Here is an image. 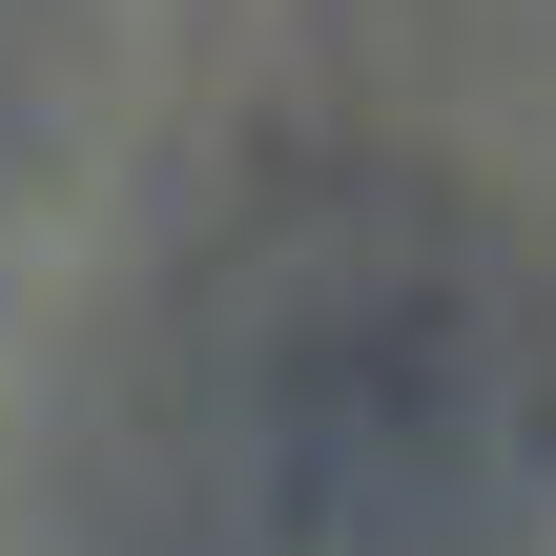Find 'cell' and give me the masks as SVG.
<instances>
[{"label": "cell", "instance_id": "6da1fadb", "mask_svg": "<svg viewBox=\"0 0 556 556\" xmlns=\"http://www.w3.org/2000/svg\"><path fill=\"white\" fill-rule=\"evenodd\" d=\"M165 454L227 556H516L556 495V289L433 186H309L227 248Z\"/></svg>", "mask_w": 556, "mask_h": 556}]
</instances>
